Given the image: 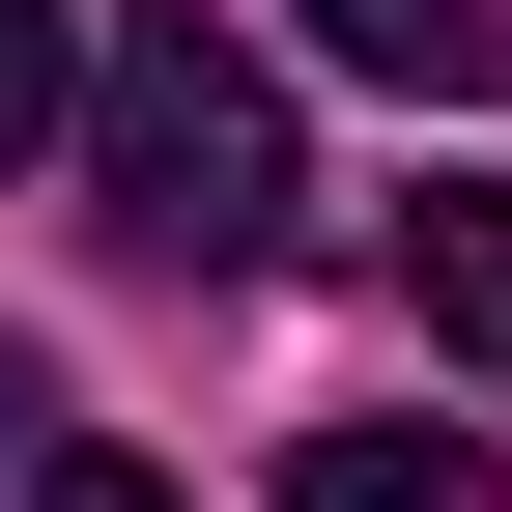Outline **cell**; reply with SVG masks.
I'll return each mask as SVG.
<instances>
[{"label": "cell", "instance_id": "cell-1", "mask_svg": "<svg viewBox=\"0 0 512 512\" xmlns=\"http://www.w3.org/2000/svg\"><path fill=\"white\" fill-rule=\"evenodd\" d=\"M86 200L143 228L171 285H256L285 200H313V171H285V86H256L228 29H114V57H86Z\"/></svg>", "mask_w": 512, "mask_h": 512}, {"label": "cell", "instance_id": "cell-2", "mask_svg": "<svg viewBox=\"0 0 512 512\" xmlns=\"http://www.w3.org/2000/svg\"><path fill=\"white\" fill-rule=\"evenodd\" d=\"M285 512H512V456H484V427H313Z\"/></svg>", "mask_w": 512, "mask_h": 512}, {"label": "cell", "instance_id": "cell-3", "mask_svg": "<svg viewBox=\"0 0 512 512\" xmlns=\"http://www.w3.org/2000/svg\"><path fill=\"white\" fill-rule=\"evenodd\" d=\"M313 57H370L399 114H456V86H512V0H313Z\"/></svg>", "mask_w": 512, "mask_h": 512}, {"label": "cell", "instance_id": "cell-4", "mask_svg": "<svg viewBox=\"0 0 512 512\" xmlns=\"http://www.w3.org/2000/svg\"><path fill=\"white\" fill-rule=\"evenodd\" d=\"M399 313L456 370H512V200H399Z\"/></svg>", "mask_w": 512, "mask_h": 512}, {"label": "cell", "instance_id": "cell-5", "mask_svg": "<svg viewBox=\"0 0 512 512\" xmlns=\"http://www.w3.org/2000/svg\"><path fill=\"white\" fill-rule=\"evenodd\" d=\"M86 143V0H0V171Z\"/></svg>", "mask_w": 512, "mask_h": 512}, {"label": "cell", "instance_id": "cell-6", "mask_svg": "<svg viewBox=\"0 0 512 512\" xmlns=\"http://www.w3.org/2000/svg\"><path fill=\"white\" fill-rule=\"evenodd\" d=\"M29 512H200V484H143V456H29Z\"/></svg>", "mask_w": 512, "mask_h": 512}, {"label": "cell", "instance_id": "cell-7", "mask_svg": "<svg viewBox=\"0 0 512 512\" xmlns=\"http://www.w3.org/2000/svg\"><path fill=\"white\" fill-rule=\"evenodd\" d=\"M29 456H57V370H29V342H0V484H29Z\"/></svg>", "mask_w": 512, "mask_h": 512}]
</instances>
